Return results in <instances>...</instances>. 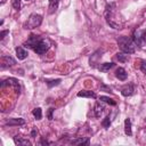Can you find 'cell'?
Masks as SVG:
<instances>
[{
	"label": "cell",
	"mask_w": 146,
	"mask_h": 146,
	"mask_svg": "<svg viewBox=\"0 0 146 146\" xmlns=\"http://www.w3.org/2000/svg\"><path fill=\"white\" fill-rule=\"evenodd\" d=\"M117 44H119L120 49L125 54H133L136 51L135 41L128 36H120L117 39Z\"/></svg>",
	"instance_id": "1"
},
{
	"label": "cell",
	"mask_w": 146,
	"mask_h": 146,
	"mask_svg": "<svg viewBox=\"0 0 146 146\" xmlns=\"http://www.w3.org/2000/svg\"><path fill=\"white\" fill-rule=\"evenodd\" d=\"M42 22V16L39 15V14H31L27 18V21L25 22L24 24V27L25 29H29V30H32V29H35L38 27Z\"/></svg>",
	"instance_id": "2"
},
{
	"label": "cell",
	"mask_w": 146,
	"mask_h": 146,
	"mask_svg": "<svg viewBox=\"0 0 146 146\" xmlns=\"http://www.w3.org/2000/svg\"><path fill=\"white\" fill-rule=\"evenodd\" d=\"M49 48H50V42H49V40H47V39H41L40 42L35 46V48H34L33 50H34V52H36V54H39V55H42V54L47 52Z\"/></svg>",
	"instance_id": "3"
},
{
	"label": "cell",
	"mask_w": 146,
	"mask_h": 146,
	"mask_svg": "<svg viewBox=\"0 0 146 146\" xmlns=\"http://www.w3.org/2000/svg\"><path fill=\"white\" fill-rule=\"evenodd\" d=\"M5 86H9V87L14 88V90H15L16 92H19V90H21V87H19L18 81H17L16 79H13V78H9V79H7V80H3V81L1 82V87L3 88Z\"/></svg>",
	"instance_id": "4"
},
{
	"label": "cell",
	"mask_w": 146,
	"mask_h": 146,
	"mask_svg": "<svg viewBox=\"0 0 146 146\" xmlns=\"http://www.w3.org/2000/svg\"><path fill=\"white\" fill-rule=\"evenodd\" d=\"M40 40H41V38H40L39 35L31 34V35H30V38L27 39V41L24 43V46H25V47H29V48L34 49V48H35V46L40 42Z\"/></svg>",
	"instance_id": "5"
},
{
	"label": "cell",
	"mask_w": 146,
	"mask_h": 146,
	"mask_svg": "<svg viewBox=\"0 0 146 146\" xmlns=\"http://www.w3.org/2000/svg\"><path fill=\"white\" fill-rule=\"evenodd\" d=\"M15 64H16V62H15V59L13 57H10V56H2L1 57V67L2 68L13 66Z\"/></svg>",
	"instance_id": "6"
},
{
	"label": "cell",
	"mask_w": 146,
	"mask_h": 146,
	"mask_svg": "<svg viewBox=\"0 0 146 146\" xmlns=\"http://www.w3.org/2000/svg\"><path fill=\"white\" fill-rule=\"evenodd\" d=\"M133 91H135V89H133V86L132 84H125V86H123L122 87V89H121V94L124 96V97H128V96H131L132 94H133Z\"/></svg>",
	"instance_id": "7"
},
{
	"label": "cell",
	"mask_w": 146,
	"mask_h": 146,
	"mask_svg": "<svg viewBox=\"0 0 146 146\" xmlns=\"http://www.w3.org/2000/svg\"><path fill=\"white\" fill-rule=\"evenodd\" d=\"M115 76H116L119 80L124 81V80L127 79L128 74H127V72H125V70H124L123 67H119V68H116V71H115Z\"/></svg>",
	"instance_id": "8"
},
{
	"label": "cell",
	"mask_w": 146,
	"mask_h": 146,
	"mask_svg": "<svg viewBox=\"0 0 146 146\" xmlns=\"http://www.w3.org/2000/svg\"><path fill=\"white\" fill-rule=\"evenodd\" d=\"M16 56H17V58L18 59H21V60H23V59H25L26 57H27V51L24 49V48H22V47H17L16 49Z\"/></svg>",
	"instance_id": "9"
},
{
	"label": "cell",
	"mask_w": 146,
	"mask_h": 146,
	"mask_svg": "<svg viewBox=\"0 0 146 146\" xmlns=\"http://www.w3.org/2000/svg\"><path fill=\"white\" fill-rule=\"evenodd\" d=\"M24 123H25V121L23 119H9V121H7V123H6V125L13 127V125H22Z\"/></svg>",
	"instance_id": "10"
},
{
	"label": "cell",
	"mask_w": 146,
	"mask_h": 146,
	"mask_svg": "<svg viewBox=\"0 0 146 146\" xmlns=\"http://www.w3.org/2000/svg\"><path fill=\"white\" fill-rule=\"evenodd\" d=\"M72 145H88L89 144V138H76V139H72L71 140Z\"/></svg>",
	"instance_id": "11"
},
{
	"label": "cell",
	"mask_w": 146,
	"mask_h": 146,
	"mask_svg": "<svg viewBox=\"0 0 146 146\" xmlns=\"http://www.w3.org/2000/svg\"><path fill=\"white\" fill-rule=\"evenodd\" d=\"M78 97H89V98H96V94L94 91H89V90H82L80 92H78Z\"/></svg>",
	"instance_id": "12"
},
{
	"label": "cell",
	"mask_w": 146,
	"mask_h": 146,
	"mask_svg": "<svg viewBox=\"0 0 146 146\" xmlns=\"http://www.w3.org/2000/svg\"><path fill=\"white\" fill-rule=\"evenodd\" d=\"M59 0H49V14H52L58 8Z\"/></svg>",
	"instance_id": "13"
},
{
	"label": "cell",
	"mask_w": 146,
	"mask_h": 146,
	"mask_svg": "<svg viewBox=\"0 0 146 146\" xmlns=\"http://www.w3.org/2000/svg\"><path fill=\"white\" fill-rule=\"evenodd\" d=\"M124 132H125V135H128V136H131V135H132L131 121H130V119H125V121H124Z\"/></svg>",
	"instance_id": "14"
},
{
	"label": "cell",
	"mask_w": 146,
	"mask_h": 146,
	"mask_svg": "<svg viewBox=\"0 0 146 146\" xmlns=\"http://www.w3.org/2000/svg\"><path fill=\"white\" fill-rule=\"evenodd\" d=\"M103 111H104V105L100 104V103H96V105H95V115L97 117H99L100 114L103 113Z\"/></svg>",
	"instance_id": "15"
},
{
	"label": "cell",
	"mask_w": 146,
	"mask_h": 146,
	"mask_svg": "<svg viewBox=\"0 0 146 146\" xmlns=\"http://www.w3.org/2000/svg\"><path fill=\"white\" fill-rule=\"evenodd\" d=\"M113 66H114V63H104V64H100L98 68L100 71H103V72H106V71L111 70Z\"/></svg>",
	"instance_id": "16"
},
{
	"label": "cell",
	"mask_w": 146,
	"mask_h": 146,
	"mask_svg": "<svg viewBox=\"0 0 146 146\" xmlns=\"http://www.w3.org/2000/svg\"><path fill=\"white\" fill-rule=\"evenodd\" d=\"M14 141H15V144H18V145H31L30 140L23 139V138H19V137H14Z\"/></svg>",
	"instance_id": "17"
},
{
	"label": "cell",
	"mask_w": 146,
	"mask_h": 146,
	"mask_svg": "<svg viewBox=\"0 0 146 146\" xmlns=\"http://www.w3.org/2000/svg\"><path fill=\"white\" fill-rule=\"evenodd\" d=\"M99 100L100 102H105V103H107V104H110V105H116V102L113 99V98H110V97H107V96H100V98H99Z\"/></svg>",
	"instance_id": "18"
},
{
	"label": "cell",
	"mask_w": 146,
	"mask_h": 146,
	"mask_svg": "<svg viewBox=\"0 0 146 146\" xmlns=\"http://www.w3.org/2000/svg\"><path fill=\"white\" fill-rule=\"evenodd\" d=\"M32 114L34 115V117H35L36 120H41V117H42V111H41L40 107L34 108V110L32 111Z\"/></svg>",
	"instance_id": "19"
},
{
	"label": "cell",
	"mask_w": 146,
	"mask_h": 146,
	"mask_svg": "<svg viewBox=\"0 0 146 146\" xmlns=\"http://www.w3.org/2000/svg\"><path fill=\"white\" fill-rule=\"evenodd\" d=\"M116 57H117V59H119L120 62H122V63H124V62L128 60V55H127L125 52H119Z\"/></svg>",
	"instance_id": "20"
},
{
	"label": "cell",
	"mask_w": 146,
	"mask_h": 146,
	"mask_svg": "<svg viewBox=\"0 0 146 146\" xmlns=\"http://www.w3.org/2000/svg\"><path fill=\"white\" fill-rule=\"evenodd\" d=\"M60 83V80L59 79H56V80H51V81H47V84H48V87H54V86H57V84H59Z\"/></svg>",
	"instance_id": "21"
},
{
	"label": "cell",
	"mask_w": 146,
	"mask_h": 146,
	"mask_svg": "<svg viewBox=\"0 0 146 146\" xmlns=\"http://www.w3.org/2000/svg\"><path fill=\"white\" fill-rule=\"evenodd\" d=\"M102 124H103V127L104 128H110V124H111V120H110V116H106L105 119H104V121L102 122Z\"/></svg>",
	"instance_id": "22"
},
{
	"label": "cell",
	"mask_w": 146,
	"mask_h": 146,
	"mask_svg": "<svg viewBox=\"0 0 146 146\" xmlns=\"http://www.w3.org/2000/svg\"><path fill=\"white\" fill-rule=\"evenodd\" d=\"M13 6H14L15 9H19V7H21V0H14Z\"/></svg>",
	"instance_id": "23"
},
{
	"label": "cell",
	"mask_w": 146,
	"mask_h": 146,
	"mask_svg": "<svg viewBox=\"0 0 146 146\" xmlns=\"http://www.w3.org/2000/svg\"><path fill=\"white\" fill-rule=\"evenodd\" d=\"M140 40L141 42H146V31H143L140 33Z\"/></svg>",
	"instance_id": "24"
},
{
	"label": "cell",
	"mask_w": 146,
	"mask_h": 146,
	"mask_svg": "<svg viewBox=\"0 0 146 146\" xmlns=\"http://www.w3.org/2000/svg\"><path fill=\"white\" fill-rule=\"evenodd\" d=\"M140 70H141L143 73L146 74V62H143V63H141V65H140Z\"/></svg>",
	"instance_id": "25"
},
{
	"label": "cell",
	"mask_w": 146,
	"mask_h": 146,
	"mask_svg": "<svg viewBox=\"0 0 146 146\" xmlns=\"http://www.w3.org/2000/svg\"><path fill=\"white\" fill-rule=\"evenodd\" d=\"M52 108H50L49 110V113H48V117H49V120H52Z\"/></svg>",
	"instance_id": "26"
},
{
	"label": "cell",
	"mask_w": 146,
	"mask_h": 146,
	"mask_svg": "<svg viewBox=\"0 0 146 146\" xmlns=\"http://www.w3.org/2000/svg\"><path fill=\"white\" fill-rule=\"evenodd\" d=\"M7 33H8V31H2V32H1V34H0V39L2 40V39L5 38V35H6Z\"/></svg>",
	"instance_id": "27"
},
{
	"label": "cell",
	"mask_w": 146,
	"mask_h": 146,
	"mask_svg": "<svg viewBox=\"0 0 146 146\" xmlns=\"http://www.w3.org/2000/svg\"><path fill=\"white\" fill-rule=\"evenodd\" d=\"M35 135H36V131H35V130H33V131H32V136H33V137H34V136H35Z\"/></svg>",
	"instance_id": "28"
},
{
	"label": "cell",
	"mask_w": 146,
	"mask_h": 146,
	"mask_svg": "<svg viewBox=\"0 0 146 146\" xmlns=\"http://www.w3.org/2000/svg\"><path fill=\"white\" fill-rule=\"evenodd\" d=\"M6 1H7V0H1V5H3V3L6 2Z\"/></svg>",
	"instance_id": "29"
},
{
	"label": "cell",
	"mask_w": 146,
	"mask_h": 146,
	"mask_svg": "<svg viewBox=\"0 0 146 146\" xmlns=\"http://www.w3.org/2000/svg\"><path fill=\"white\" fill-rule=\"evenodd\" d=\"M26 1H29V0H26Z\"/></svg>",
	"instance_id": "30"
}]
</instances>
